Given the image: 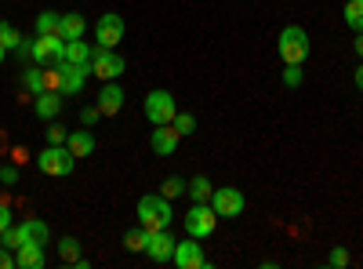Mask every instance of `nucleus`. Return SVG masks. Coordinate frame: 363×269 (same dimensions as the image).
I'll return each mask as SVG.
<instances>
[{"label": "nucleus", "instance_id": "14", "mask_svg": "<svg viewBox=\"0 0 363 269\" xmlns=\"http://www.w3.org/2000/svg\"><path fill=\"white\" fill-rule=\"evenodd\" d=\"M99 113L102 116H116L120 109H124V87H120L116 80H109L106 87H102V92H99Z\"/></svg>", "mask_w": 363, "mask_h": 269}, {"label": "nucleus", "instance_id": "24", "mask_svg": "<svg viewBox=\"0 0 363 269\" xmlns=\"http://www.w3.org/2000/svg\"><path fill=\"white\" fill-rule=\"evenodd\" d=\"M58 258H62L66 265H73L80 258V241L77 236H62V241H58Z\"/></svg>", "mask_w": 363, "mask_h": 269}, {"label": "nucleus", "instance_id": "27", "mask_svg": "<svg viewBox=\"0 0 363 269\" xmlns=\"http://www.w3.org/2000/svg\"><path fill=\"white\" fill-rule=\"evenodd\" d=\"M0 244H4V248H11V251H18L22 244H26V236H22V226H8L4 233H0Z\"/></svg>", "mask_w": 363, "mask_h": 269}, {"label": "nucleus", "instance_id": "6", "mask_svg": "<svg viewBox=\"0 0 363 269\" xmlns=\"http://www.w3.org/2000/svg\"><path fill=\"white\" fill-rule=\"evenodd\" d=\"M215 226H218V215L211 204H193L186 212V233L196 236V241H207V236L215 233Z\"/></svg>", "mask_w": 363, "mask_h": 269}, {"label": "nucleus", "instance_id": "38", "mask_svg": "<svg viewBox=\"0 0 363 269\" xmlns=\"http://www.w3.org/2000/svg\"><path fill=\"white\" fill-rule=\"evenodd\" d=\"M11 160H15V164H22V160H26V149H22V146H15V149H11Z\"/></svg>", "mask_w": 363, "mask_h": 269}, {"label": "nucleus", "instance_id": "16", "mask_svg": "<svg viewBox=\"0 0 363 269\" xmlns=\"http://www.w3.org/2000/svg\"><path fill=\"white\" fill-rule=\"evenodd\" d=\"M66 146H69V153H73L77 160H80V157H91V153H95V135H91L87 128H80V131H69Z\"/></svg>", "mask_w": 363, "mask_h": 269}, {"label": "nucleus", "instance_id": "26", "mask_svg": "<svg viewBox=\"0 0 363 269\" xmlns=\"http://www.w3.org/2000/svg\"><path fill=\"white\" fill-rule=\"evenodd\" d=\"M0 44H4L8 51H18L22 48V37H18V29L11 22H0Z\"/></svg>", "mask_w": 363, "mask_h": 269}, {"label": "nucleus", "instance_id": "19", "mask_svg": "<svg viewBox=\"0 0 363 269\" xmlns=\"http://www.w3.org/2000/svg\"><path fill=\"white\" fill-rule=\"evenodd\" d=\"M18 226H22L26 244H48V241H51V229H48V222H40V219H26V222H18Z\"/></svg>", "mask_w": 363, "mask_h": 269}, {"label": "nucleus", "instance_id": "41", "mask_svg": "<svg viewBox=\"0 0 363 269\" xmlns=\"http://www.w3.org/2000/svg\"><path fill=\"white\" fill-rule=\"evenodd\" d=\"M4 55H8V48H4V44H0V66H4Z\"/></svg>", "mask_w": 363, "mask_h": 269}, {"label": "nucleus", "instance_id": "40", "mask_svg": "<svg viewBox=\"0 0 363 269\" xmlns=\"http://www.w3.org/2000/svg\"><path fill=\"white\" fill-rule=\"evenodd\" d=\"M356 55L363 58V33H356Z\"/></svg>", "mask_w": 363, "mask_h": 269}, {"label": "nucleus", "instance_id": "15", "mask_svg": "<svg viewBox=\"0 0 363 269\" xmlns=\"http://www.w3.org/2000/svg\"><path fill=\"white\" fill-rule=\"evenodd\" d=\"M48 255H44V244H22L15 251V265L18 269H44Z\"/></svg>", "mask_w": 363, "mask_h": 269}, {"label": "nucleus", "instance_id": "33", "mask_svg": "<svg viewBox=\"0 0 363 269\" xmlns=\"http://www.w3.org/2000/svg\"><path fill=\"white\" fill-rule=\"evenodd\" d=\"M301 80H306V73H301V66H284V84H287V87H298Z\"/></svg>", "mask_w": 363, "mask_h": 269}, {"label": "nucleus", "instance_id": "9", "mask_svg": "<svg viewBox=\"0 0 363 269\" xmlns=\"http://www.w3.org/2000/svg\"><path fill=\"white\" fill-rule=\"evenodd\" d=\"M171 262H174L178 269H207V265H211L196 236H189V241H178V244H174V255H171Z\"/></svg>", "mask_w": 363, "mask_h": 269}, {"label": "nucleus", "instance_id": "20", "mask_svg": "<svg viewBox=\"0 0 363 269\" xmlns=\"http://www.w3.org/2000/svg\"><path fill=\"white\" fill-rule=\"evenodd\" d=\"M22 87H26V92L33 95V99H37V95H44V92H48V84H44V66L26 70V73H22Z\"/></svg>", "mask_w": 363, "mask_h": 269}, {"label": "nucleus", "instance_id": "11", "mask_svg": "<svg viewBox=\"0 0 363 269\" xmlns=\"http://www.w3.org/2000/svg\"><path fill=\"white\" fill-rule=\"evenodd\" d=\"M51 66H58V77H62V87H58L62 95H80L84 92V77L91 73V66H73V62H66V58H58V62H51Z\"/></svg>", "mask_w": 363, "mask_h": 269}, {"label": "nucleus", "instance_id": "12", "mask_svg": "<svg viewBox=\"0 0 363 269\" xmlns=\"http://www.w3.org/2000/svg\"><path fill=\"white\" fill-rule=\"evenodd\" d=\"M174 236H171V229H157V233H145V255L153 258V262H171V255H174Z\"/></svg>", "mask_w": 363, "mask_h": 269}, {"label": "nucleus", "instance_id": "31", "mask_svg": "<svg viewBox=\"0 0 363 269\" xmlns=\"http://www.w3.org/2000/svg\"><path fill=\"white\" fill-rule=\"evenodd\" d=\"M66 128L62 124H55V121H48V146H66Z\"/></svg>", "mask_w": 363, "mask_h": 269}, {"label": "nucleus", "instance_id": "1", "mask_svg": "<svg viewBox=\"0 0 363 269\" xmlns=\"http://www.w3.org/2000/svg\"><path fill=\"white\" fill-rule=\"evenodd\" d=\"M138 222L145 233H157V229H171L174 212H171V200L164 193H145L138 200Z\"/></svg>", "mask_w": 363, "mask_h": 269}, {"label": "nucleus", "instance_id": "36", "mask_svg": "<svg viewBox=\"0 0 363 269\" xmlns=\"http://www.w3.org/2000/svg\"><path fill=\"white\" fill-rule=\"evenodd\" d=\"M11 265H15V251L0 244V269H11Z\"/></svg>", "mask_w": 363, "mask_h": 269}, {"label": "nucleus", "instance_id": "21", "mask_svg": "<svg viewBox=\"0 0 363 269\" xmlns=\"http://www.w3.org/2000/svg\"><path fill=\"white\" fill-rule=\"evenodd\" d=\"M91 51L84 40H66V62H73V66H91Z\"/></svg>", "mask_w": 363, "mask_h": 269}, {"label": "nucleus", "instance_id": "39", "mask_svg": "<svg viewBox=\"0 0 363 269\" xmlns=\"http://www.w3.org/2000/svg\"><path fill=\"white\" fill-rule=\"evenodd\" d=\"M356 87H359V92H363V62L356 66Z\"/></svg>", "mask_w": 363, "mask_h": 269}, {"label": "nucleus", "instance_id": "4", "mask_svg": "<svg viewBox=\"0 0 363 269\" xmlns=\"http://www.w3.org/2000/svg\"><path fill=\"white\" fill-rule=\"evenodd\" d=\"M22 51L33 58L37 66H51V62H58V58H66V37L62 33H48V37L37 33V40L29 48H22Z\"/></svg>", "mask_w": 363, "mask_h": 269}, {"label": "nucleus", "instance_id": "35", "mask_svg": "<svg viewBox=\"0 0 363 269\" xmlns=\"http://www.w3.org/2000/svg\"><path fill=\"white\" fill-rule=\"evenodd\" d=\"M99 116H102V113H99V106H84V109H80V124H84V128H91V124L99 121Z\"/></svg>", "mask_w": 363, "mask_h": 269}, {"label": "nucleus", "instance_id": "13", "mask_svg": "<svg viewBox=\"0 0 363 269\" xmlns=\"http://www.w3.org/2000/svg\"><path fill=\"white\" fill-rule=\"evenodd\" d=\"M178 146H182V135H178L171 124H157V128H153V153H157V157H174Z\"/></svg>", "mask_w": 363, "mask_h": 269}, {"label": "nucleus", "instance_id": "7", "mask_svg": "<svg viewBox=\"0 0 363 269\" xmlns=\"http://www.w3.org/2000/svg\"><path fill=\"white\" fill-rule=\"evenodd\" d=\"M124 58H120L116 55V48H99L95 55H91V73H95L99 80H120V77H124Z\"/></svg>", "mask_w": 363, "mask_h": 269}, {"label": "nucleus", "instance_id": "17", "mask_svg": "<svg viewBox=\"0 0 363 269\" xmlns=\"http://www.w3.org/2000/svg\"><path fill=\"white\" fill-rule=\"evenodd\" d=\"M33 106H37L40 121H55V116L62 113V95H58V92H44V95L33 99Z\"/></svg>", "mask_w": 363, "mask_h": 269}, {"label": "nucleus", "instance_id": "29", "mask_svg": "<svg viewBox=\"0 0 363 269\" xmlns=\"http://www.w3.org/2000/svg\"><path fill=\"white\" fill-rule=\"evenodd\" d=\"M124 248L128 251H145V229H128L124 233Z\"/></svg>", "mask_w": 363, "mask_h": 269}, {"label": "nucleus", "instance_id": "28", "mask_svg": "<svg viewBox=\"0 0 363 269\" xmlns=\"http://www.w3.org/2000/svg\"><path fill=\"white\" fill-rule=\"evenodd\" d=\"M171 128H174L182 138H186V135H193V131H196V116H193V113H174Z\"/></svg>", "mask_w": 363, "mask_h": 269}, {"label": "nucleus", "instance_id": "18", "mask_svg": "<svg viewBox=\"0 0 363 269\" xmlns=\"http://www.w3.org/2000/svg\"><path fill=\"white\" fill-rule=\"evenodd\" d=\"M58 33H62L66 40H84V33H87V18L77 15V11L62 15V26H58Z\"/></svg>", "mask_w": 363, "mask_h": 269}, {"label": "nucleus", "instance_id": "2", "mask_svg": "<svg viewBox=\"0 0 363 269\" xmlns=\"http://www.w3.org/2000/svg\"><path fill=\"white\" fill-rule=\"evenodd\" d=\"M277 51L284 58V66H306V58L313 51L309 44V33L301 26H284L280 29V37H277Z\"/></svg>", "mask_w": 363, "mask_h": 269}, {"label": "nucleus", "instance_id": "34", "mask_svg": "<svg viewBox=\"0 0 363 269\" xmlns=\"http://www.w3.org/2000/svg\"><path fill=\"white\" fill-rule=\"evenodd\" d=\"M0 182L15 186V182H18V168H15V164H0Z\"/></svg>", "mask_w": 363, "mask_h": 269}, {"label": "nucleus", "instance_id": "5", "mask_svg": "<svg viewBox=\"0 0 363 269\" xmlns=\"http://www.w3.org/2000/svg\"><path fill=\"white\" fill-rule=\"evenodd\" d=\"M174 113H178V102L171 92H164V87H153V92L145 95V121L149 124H171L174 121Z\"/></svg>", "mask_w": 363, "mask_h": 269}, {"label": "nucleus", "instance_id": "8", "mask_svg": "<svg viewBox=\"0 0 363 269\" xmlns=\"http://www.w3.org/2000/svg\"><path fill=\"white\" fill-rule=\"evenodd\" d=\"M211 207H215L218 219H240V215H244V207H247V200H244V193L233 190V186H218L215 193H211Z\"/></svg>", "mask_w": 363, "mask_h": 269}, {"label": "nucleus", "instance_id": "22", "mask_svg": "<svg viewBox=\"0 0 363 269\" xmlns=\"http://www.w3.org/2000/svg\"><path fill=\"white\" fill-rule=\"evenodd\" d=\"M345 26L352 33H363V0H345V11H342Z\"/></svg>", "mask_w": 363, "mask_h": 269}, {"label": "nucleus", "instance_id": "10", "mask_svg": "<svg viewBox=\"0 0 363 269\" xmlns=\"http://www.w3.org/2000/svg\"><path fill=\"white\" fill-rule=\"evenodd\" d=\"M95 40H99V48H116L120 40H124V18H120L116 11H106L95 22Z\"/></svg>", "mask_w": 363, "mask_h": 269}, {"label": "nucleus", "instance_id": "32", "mask_svg": "<svg viewBox=\"0 0 363 269\" xmlns=\"http://www.w3.org/2000/svg\"><path fill=\"white\" fill-rule=\"evenodd\" d=\"M327 265H330V269H345V265H349V251H345V248H330Z\"/></svg>", "mask_w": 363, "mask_h": 269}, {"label": "nucleus", "instance_id": "37", "mask_svg": "<svg viewBox=\"0 0 363 269\" xmlns=\"http://www.w3.org/2000/svg\"><path fill=\"white\" fill-rule=\"evenodd\" d=\"M8 226H11V207H8V204H0V233H4Z\"/></svg>", "mask_w": 363, "mask_h": 269}, {"label": "nucleus", "instance_id": "23", "mask_svg": "<svg viewBox=\"0 0 363 269\" xmlns=\"http://www.w3.org/2000/svg\"><path fill=\"white\" fill-rule=\"evenodd\" d=\"M186 193L193 197V204H211V193H215V190H211V178L196 175L193 182H189V190H186Z\"/></svg>", "mask_w": 363, "mask_h": 269}, {"label": "nucleus", "instance_id": "25", "mask_svg": "<svg viewBox=\"0 0 363 269\" xmlns=\"http://www.w3.org/2000/svg\"><path fill=\"white\" fill-rule=\"evenodd\" d=\"M58 26H62V15H55V11H40V15H37V33H40V37L58 33Z\"/></svg>", "mask_w": 363, "mask_h": 269}, {"label": "nucleus", "instance_id": "30", "mask_svg": "<svg viewBox=\"0 0 363 269\" xmlns=\"http://www.w3.org/2000/svg\"><path fill=\"white\" fill-rule=\"evenodd\" d=\"M186 190H189V182H182V178H167L160 193H164L167 200H174V197H182V193H186Z\"/></svg>", "mask_w": 363, "mask_h": 269}, {"label": "nucleus", "instance_id": "3", "mask_svg": "<svg viewBox=\"0 0 363 269\" xmlns=\"http://www.w3.org/2000/svg\"><path fill=\"white\" fill-rule=\"evenodd\" d=\"M37 168L44 175H51V178H66V175H73L77 157L69 153V146H48V149L37 153Z\"/></svg>", "mask_w": 363, "mask_h": 269}]
</instances>
